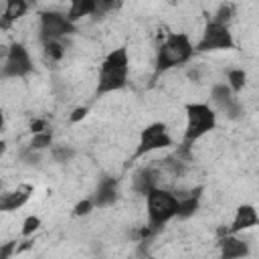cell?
<instances>
[{"mask_svg":"<svg viewBox=\"0 0 259 259\" xmlns=\"http://www.w3.org/2000/svg\"><path fill=\"white\" fill-rule=\"evenodd\" d=\"M188 77H190L192 81H200V71H198V69H190V71H188Z\"/></svg>","mask_w":259,"mask_h":259,"instance_id":"obj_30","label":"cell"},{"mask_svg":"<svg viewBox=\"0 0 259 259\" xmlns=\"http://www.w3.org/2000/svg\"><path fill=\"white\" fill-rule=\"evenodd\" d=\"M172 146V138L168 134V127L166 123L162 121H154L150 125H146L142 132H140V142H138V148H136V154L134 158H140V156H146L154 150H164Z\"/></svg>","mask_w":259,"mask_h":259,"instance_id":"obj_5","label":"cell"},{"mask_svg":"<svg viewBox=\"0 0 259 259\" xmlns=\"http://www.w3.org/2000/svg\"><path fill=\"white\" fill-rule=\"evenodd\" d=\"M32 247V241H22L20 245H16V253H22V251H28Z\"/></svg>","mask_w":259,"mask_h":259,"instance_id":"obj_29","label":"cell"},{"mask_svg":"<svg viewBox=\"0 0 259 259\" xmlns=\"http://www.w3.org/2000/svg\"><path fill=\"white\" fill-rule=\"evenodd\" d=\"M24 160H26V164H38V160H40V158H38V154H36L34 150H30V148H28V152L24 154Z\"/></svg>","mask_w":259,"mask_h":259,"instance_id":"obj_28","label":"cell"},{"mask_svg":"<svg viewBox=\"0 0 259 259\" xmlns=\"http://www.w3.org/2000/svg\"><path fill=\"white\" fill-rule=\"evenodd\" d=\"M16 241H6V243H2L0 245V259H10L12 255H14V251H16Z\"/></svg>","mask_w":259,"mask_h":259,"instance_id":"obj_25","label":"cell"},{"mask_svg":"<svg viewBox=\"0 0 259 259\" xmlns=\"http://www.w3.org/2000/svg\"><path fill=\"white\" fill-rule=\"evenodd\" d=\"M217 125V113L210 105L206 103H188L186 105V130H184V140L182 148H190L196 140H200L204 134L214 130Z\"/></svg>","mask_w":259,"mask_h":259,"instance_id":"obj_3","label":"cell"},{"mask_svg":"<svg viewBox=\"0 0 259 259\" xmlns=\"http://www.w3.org/2000/svg\"><path fill=\"white\" fill-rule=\"evenodd\" d=\"M87 111H89V109H87L85 105H83V107H75V109L71 111V121H73V123L81 121V119H83V117L87 115Z\"/></svg>","mask_w":259,"mask_h":259,"instance_id":"obj_26","label":"cell"},{"mask_svg":"<svg viewBox=\"0 0 259 259\" xmlns=\"http://www.w3.org/2000/svg\"><path fill=\"white\" fill-rule=\"evenodd\" d=\"M38 227H40V219L34 217V214H30V217L24 219V223H22V231H20V233H22V237H30Z\"/></svg>","mask_w":259,"mask_h":259,"instance_id":"obj_23","label":"cell"},{"mask_svg":"<svg viewBox=\"0 0 259 259\" xmlns=\"http://www.w3.org/2000/svg\"><path fill=\"white\" fill-rule=\"evenodd\" d=\"M4 152H6V142L0 140V156H4Z\"/></svg>","mask_w":259,"mask_h":259,"instance_id":"obj_31","label":"cell"},{"mask_svg":"<svg viewBox=\"0 0 259 259\" xmlns=\"http://www.w3.org/2000/svg\"><path fill=\"white\" fill-rule=\"evenodd\" d=\"M194 55V47L184 32H170L166 40L160 45L156 55V73H164L168 69L180 67L190 61Z\"/></svg>","mask_w":259,"mask_h":259,"instance_id":"obj_2","label":"cell"},{"mask_svg":"<svg viewBox=\"0 0 259 259\" xmlns=\"http://www.w3.org/2000/svg\"><path fill=\"white\" fill-rule=\"evenodd\" d=\"M28 10V4L24 0H8L6 2V10L4 14L0 16V28H10L14 20H18L20 16H24Z\"/></svg>","mask_w":259,"mask_h":259,"instance_id":"obj_14","label":"cell"},{"mask_svg":"<svg viewBox=\"0 0 259 259\" xmlns=\"http://www.w3.org/2000/svg\"><path fill=\"white\" fill-rule=\"evenodd\" d=\"M49 146H53V134H51V130L40 132V134H34L28 148L34 150V152H38V150H45V148H49Z\"/></svg>","mask_w":259,"mask_h":259,"instance_id":"obj_19","label":"cell"},{"mask_svg":"<svg viewBox=\"0 0 259 259\" xmlns=\"http://www.w3.org/2000/svg\"><path fill=\"white\" fill-rule=\"evenodd\" d=\"M156 172L152 170V168H140L136 174H134V178H132V186H134V190L138 192V194H148L150 190H154V188H158L156 186Z\"/></svg>","mask_w":259,"mask_h":259,"instance_id":"obj_13","label":"cell"},{"mask_svg":"<svg viewBox=\"0 0 259 259\" xmlns=\"http://www.w3.org/2000/svg\"><path fill=\"white\" fill-rule=\"evenodd\" d=\"M198 206H200V198L186 194V196L178 198V210H176V217H178V219H188V217H192V214L198 210Z\"/></svg>","mask_w":259,"mask_h":259,"instance_id":"obj_17","label":"cell"},{"mask_svg":"<svg viewBox=\"0 0 259 259\" xmlns=\"http://www.w3.org/2000/svg\"><path fill=\"white\" fill-rule=\"evenodd\" d=\"M227 85H229V89L233 91V93H239L243 87H245V83H247V73L243 71V69H229L227 71Z\"/></svg>","mask_w":259,"mask_h":259,"instance_id":"obj_18","label":"cell"},{"mask_svg":"<svg viewBox=\"0 0 259 259\" xmlns=\"http://www.w3.org/2000/svg\"><path fill=\"white\" fill-rule=\"evenodd\" d=\"M32 71V61L22 42H12L6 53V61L2 65L4 77H26Z\"/></svg>","mask_w":259,"mask_h":259,"instance_id":"obj_8","label":"cell"},{"mask_svg":"<svg viewBox=\"0 0 259 259\" xmlns=\"http://www.w3.org/2000/svg\"><path fill=\"white\" fill-rule=\"evenodd\" d=\"M30 132H32V136L40 134V132H47V121L45 119H32L30 121Z\"/></svg>","mask_w":259,"mask_h":259,"instance_id":"obj_27","label":"cell"},{"mask_svg":"<svg viewBox=\"0 0 259 259\" xmlns=\"http://www.w3.org/2000/svg\"><path fill=\"white\" fill-rule=\"evenodd\" d=\"M127 71H130V57L127 49L119 47L113 49L101 63L99 67V77H97V89L95 95H105L111 91H119L127 83Z\"/></svg>","mask_w":259,"mask_h":259,"instance_id":"obj_1","label":"cell"},{"mask_svg":"<svg viewBox=\"0 0 259 259\" xmlns=\"http://www.w3.org/2000/svg\"><path fill=\"white\" fill-rule=\"evenodd\" d=\"M30 192H32V188L26 186V188H22V190H12V192H4V194H0V210L10 212V210L20 208L22 204H26Z\"/></svg>","mask_w":259,"mask_h":259,"instance_id":"obj_12","label":"cell"},{"mask_svg":"<svg viewBox=\"0 0 259 259\" xmlns=\"http://www.w3.org/2000/svg\"><path fill=\"white\" fill-rule=\"evenodd\" d=\"M192 47H194V53H206V51H219V49H233L235 40H233V34L229 32V26H223L210 20L204 26L202 38Z\"/></svg>","mask_w":259,"mask_h":259,"instance_id":"obj_6","label":"cell"},{"mask_svg":"<svg viewBox=\"0 0 259 259\" xmlns=\"http://www.w3.org/2000/svg\"><path fill=\"white\" fill-rule=\"evenodd\" d=\"M210 99H212V103L221 109V111H225L231 103H235L237 99H235V95H233V91L229 89V85L227 83H219V85H214L212 87V91H210Z\"/></svg>","mask_w":259,"mask_h":259,"instance_id":"obj_16","label":"cell"},{"mask_svg":"<svg viewBox=\"0 0 259 259\" xmlns=\"http://www.w3.org/2000/svg\"><path fill=\"white\" fill-rule=\"evenodd\" d=\"M219 249H221V259H241L249 255V245L235 235H227L219 239Z\"/></svg>","mask_w":259,"mask_h":259,"instance_id":"obj_10","label":"cell"},{"mask_svg":"<svg viewBox=\"0 0 259 259\" xmlns=\"http://www.w3.org/2000/svg\"><path fill=\"white\" fill-rule=\"evenodd\" d=\"M45 55L53 61H61L65 57V47L59 40H47L45 42Z\"/></svg>","mask_w":259,"mask_h":259,"instance_id":"obj_21","label":"cell"},{"mask_svg":"<svg viewBox=\"0 0 259 259\" xmlns=\"http://www.w3.org/2000/svg\"><path fill=\"white\" fill-rule=\"evenodd\" d=\"M259 223V217H257V210L253 204H241L237 208V214L229 227V235H237L239 231H245V229H251Z\"/></svg>","mask_w":259,"mask_h":259,"instance_id":"obj_11","label":"cell"},{"mask_svg":"<svg viewBox=\"0 0 259 259\" xmlns=\"http://www.w3.org/2000/svg\"><path fill=\"white\" fill-rule=\"evenodd\" d=\"M75 154H77V152H75V148H71V146H55V148L51 150L53 160L59 162V164H65V162L73 160Z\"/></svg>","mask_w":259,"mask_h":259,"instance_id":"obj_20","label":"cell"},{"mask_svg":"<svg viewBox=\"0 0 259 259\" xmlns=\"http://www.w3.org/2000/svg\"><path fill=\"white\" fill-rule=\"evenodd\" d=\"M75 30H77L75 24L69 22L65 14L55 12V10L40 12V38H42V42H47V40H59L63 36L73 34Z\"/></svg>","mask_w":259,"mask_h":259,"instance_id":"obj_7","label":"cell"},{"mask_svg":"<svg viewBox=\"0 0 259 259\" xmlns=\"http://www.w3.org/2000/svg\"><path fill=\"white\" fill-rule=\"evenodd\" d=\"M146 202H148V217H150V227L154 231H158L160 227H164L170 219L176 217L178 210V196L172 194L170 190L164 188H154L146 194Z\"/></svg>","mask_w":259,"mask_h":259,"instance_id":"obj_4","label":"cell"},{"mask_svg":"<svg viewBox=\"0 0 259 259\" xmlns=\"http://www.w3.org/2000/svg\"><path fill=\"white\" fill-rule=\"evenodd\" d=\"M117 200V180L113 176H103L97 184L95 194L91 196L93 206H109Z\"/></svg>","mask_w":259,"mask_h":259,"instance_id":"obj_9","label":"cell"},{"mask_svg":"<svg viewBox=\"0 0 259 259\" xmlns=\"http://www.w3.org/2000/svg\"><path fill=\"white\" fill-rule=\"evenodd\" d=\"M95 10H97V0H73L71 2V8L67 12V20L75 24L81 16L95 14Z\"/></svg>","mask_w":259,"mask_h":259,"instance_id":"obj_15","label":"cell"},{"mask_svg":"<svg viewBox=\"0 0 259 259\" xmlns=\"http://www.w3.org/2000/svg\"><path fill=\"white\" fill-rule=\"evenodd\" d=\"M4 127V113H2V109H0V130Z\"/></svg>","mask_w":259,"mask_h":259,"instance_id":"obj_32","label":"cell"},{"mask_svg":"<svg viewBox=\"0 0 259 259\" xmlns=\"http://www.w3.org/2000/svg\"><path fill=\"white\" fill-rule=\"evenodd\" d=\"M231 16H233V6H231V4H221V6H219V10L214 12V18H212V22L227 26V22L231 20Z\"/></svg>","mask_w":259,"mask_h":259,"instance_id":"obj_22","label":"cell"},{"mask_svg":"<svg viewBox=\"0 0 259 259\" xmlns=\"http://www.w3.org/2000/svg\"><path fill=\"white\" fill-rule=\"evenodd\" d=\"M93 208H95V206H93L91 198H85V200H79V202L73 206V214H75V217H87Z\"/></svg>","mask_w":259,"mask_h":259,"instance_id":"obj_24","label":"cell"}]
</instances>
